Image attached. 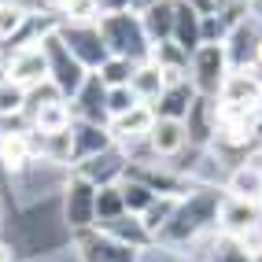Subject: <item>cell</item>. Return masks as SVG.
<instances>
[{
  "label": "cell",
  "mask_w": 262,
  "mask_h": 262,
  "mask_svg": "<svg viewBox=\"0 0 262 262\" xmlns=\"http://www.w3.org/2000/svg\"><path fill=\"white\" fill-rule=\"evenodd\" d=\"M222 196H225V192H218V188H211V185H196L188 196H181L178 211H173V218L159 229L155 244L181 251V248H188V244H196L200 236H207V233L218 225Z\"/></svg>",
  "instance_id": "cell-1"
},
{
  "label": "cell",
  "mask_w": 262,
  "mask_h": 262,
  "mask_svg": "<svg viewBox=\"0 0 262 262\" xmlns=\"http://www.w3.org/2000/svg\"><path fill=\"white\" fill-rule=\"evenodd\" d=\"M100 33H103V45H107L111 56L122 59H133V63H144L151 56V41L144 33V23L137 11H107L100 15Z\"/></svg>",
  "instance_id": "cell-2"
},
{
  "label": "cell",
  "mask_w": 262,
  "mask_h": 262,
  "mask_svg": "<svg viewBox=\"0 0 262 262\" xmlns=\"http://www.w3.org/2000/svg\"><path fill=\"white\" fill-rule=\"evenodd\" d=\"M41 48H45V56H48V81L56 85L67 100H71L81 85H85V78H89V67H85L74 52H71V45L63 41L59 30H52L48 37L41 41Z\"/></svg>",
  "instance_id": "cell-3"
},
{
  "label": "cell",
  "mask_w": 262,
  "mask_h": 262,
  "mask_svg": "<svg viewBox=\"0 0 262 262\" xmlns=\"http://www.w3.org/2000/svg\"><path fill=\"white\" fill-rule=\"evenodd\" d=\"M188 71H192V74H188L192 85H196L203 96H218L225 74L233 71L225 45H200L196 52H192V59H188Z\"/></svg>",
  "instance_id": "cell-4"
},
{
  "label": "cell",
  "mask_w": 262,
  "mask_h": 262,
  "mask_svg": "<svg viewBox=\"0 0 262 262\" xmlns=\"http://www.w3.org/2000/svg\"><path fill=\"white\" fill-rule=\"evenodd\" d=\"M63 218L71 225V233L96 225V185L85 181L81 173H71V181L63 185Z\"/></svg>",
  "instance_id": "cell-5"
},
{
  "label": "cell",
  "mask_w": 262,
  "mask_h": 262,
  "mask_svg": "<svg viewBox=\"0 0 262 262\" xmlns=\"http://www.w3.org/2000/svg\"><path fill=\"white\" fill-rule=\"evenodd\" d=\"M59 33L89 71H100L111 59L107 45H103V33H100V23H59Z\"/></svg>",
  "instance_id": "cell-6"
},
{
  "label": "cell",
  "mask_w": 262,
  "mask_h": 262,
  "mask_svg": "<svg viewBox=\"0 0 262 262\" xmlns=\"http://www.w3.org/2000/svg\"><path fill=\"white\" fill-rule=\"evenodd\" d=\"M126 170H129V155L122 144H111V148H103L96 155H89V159H81L74 173H81L85 181H93L96 188L100 185H115L126 178Z\"/></svg>",
  "instance_id": "cell-7"
},
{
  "label": "cell",
  "mask_w": 262,
  "mask_h": 262,
  "mask_svg": "<svg viewBox=\"0 0 262 262\" xmlns=\"http://www.w3.org/2000/svg\"><path fill=\"white\" fill-rule=\"evenodd\" d=\"M78 258L81 262H137L141 258V251L137 248H129V244H122V240H115V236H107V233H93V229H81L78 233Z\"/></svg>",
  "instance_id": "cell-8"
},
{
  "label": "cell",
  "mask_w": 262,
  "mask_h": 262,
  "mask_svg": "<svg viewBox=\"0 0 262 262\" xmlns=\"http://www.w3.org/2000/svg\"><path fill=\"white\" fill-rule=\"evenodd\" d=\"M4 71H8L11 81H19V85H26V89H33V85L48 81V56H45V48H41V45L15 48V52H8Z\"/></svg>",
  "instance_id": "cell-9"
},
{
  "label": "cell",
  "mask_w": 262,
  "mask_h": 262,
  "mask_svg": "<svg viewBox=\"0 0 262 262\" xmlns=\"http://www.w3.org/2000/svg\"><path fill=\"white\" fill-rule=\"evenodd\" d=\"M262 41V19L258 15H251V19H240L233 30H229V37H225V52H229V67L233 71H244L248 63H255V48Z\"/></svg>",
  "instance_id": "cell-10"
},
{
  "label": "cell",
  "mask_w": 262,
  "mask_h": 262,
  "mask_svg": "<svg viewBox=\"0 0 262 262\" xmlns=\"http://www.w3.org/2000/svg\"><path fill=\"white\" fill-rule=\"evenodd\" d=\"M74 118L81 122H96V126H107L111 115H107V85H103L100 74L89 71V78H85V85L74 93Z\"/></svg>",
  "instance_id": "cell-11"
},
{
  "label": "cell",
  "mask_w": 262,
  "mask_h": 262,
  "mask_svg": "<svg viewBox=\"0 0 262 262\" xmlns=\"http://www.w3.org/2000/svg\"><path fill=\"white\" fill-rule=\"evenodd\" d=\"M151 122H155L151 103H137L133 111H126V115H115V118L107 122V129H111V137H115V144H122V148H133V144L148 141Z\"/></svg>",
  "instance_id": "cell-12"
},
{
  "label": "cell",
  "mask_w": 262,
  "mask_h": 262,
  "mask_svg": "<svg viewBox=\"0 0 262 262\" xmlns=\"http://www.w3.org/2000/svg\"><path fill=\"white\" fill-rule=\"evenodd\" d=\"M188 129L181 118H155L151 122V133H148V151L155 159H173L188 148Z\"/></svg>",
  "instance_id": "cell-13"
},
{
  "label": "cell",
  "mask_w": 262,
  "mask_h": 262,
  "mask_svg": "<svg viewBox=\"0 0 262 262\" xmlns=\"http://www.w3.org/2000/svg\"><path fill=\"white\" fill-rule=\"evenodd\" d=\"M258 222H262V203H248V200H236V196H222V207H218V229L222 233L244 236V233H251Z\"/></svg>",
  "instance_id": "cell-14"
},
{
  "label": "cell",
  "mask_w": 262,
  "mask_h": 262,
  "mask_svg": "<svg viewBox=\"0 0 262 262\" xmlns=\"http://www.w3.org/2000/svg\"><path fill=\"white\" fill-rule=\"evenodd\" d=\"M37 155H33V137L30 126L26 129H0V166H4L8 178L23 173Z\"/></svg>",
  "instance_id": "cell-15"
},
{
  "label": "cell",
  "mask_w": 262,
  "mask_h": 262,
  "mask_svg": "<svg viewBox=\"0 0 262 262\" xmlns=\"http://www.w3.org/2000/svg\"><path fill=\"white\" fill-rule=\"evenodd\" d=\"M185 129H188V141L196 144V148H203L207 141L214 137V129H218V96H196V103L188 107V115H185Z\"/></svg>",
  "instance_id": "cell-16"
},
{
  "label": "cell",
  "mask_w": 262,
  "mask_h": 262,
  "mask_svg": "<svg viewBox=\"0 0 262 262\" xmlns=\"http://www.w3.org/2000/svg\"><path fill=\"white\" fill-rule=\"evenodd\" d=\"M225 196L262 203V163L258 159H244L240 166H233L229 178H225Z\"/></svg>",
  "instance_id": "cell-17"
},
{
  "label": "cell",
  "mask_w": 262,
  "mask_h": 262,
  "mask_svg": "<svg viewBox=\"0 0 262 262\" xmlns=\"http://www.w3.org/2000/svg\"><path fill=\"white\" fill-rule=\"evenodd\" d=\"M196 96H200V89L192 85V78L173 81L159 93V100L151 103V111H155V118H181L185 122V115H188L192 103H196Z\"/></svg>",
  "instance_id": "cell-18"
},
{
  "label": "cell",
  "mask_w": 262,
  "mask_h": 262,
  "mask_svg": "<svg viewBox=\"0 0 262 262\" xmlns=\"http://www.w3.org/2000/svg\"><path fill=\"white\" fill-rule=\"evenodd\" d=\"M71 133H74V163H81V159H89V155H96V151H103V148L115 144L111 129L107 126H96V122L74 118L71 122Z\"/></svg>",
  "instance_id": "cell-19"
},
{
  "label": "cell",
  "mask_w": 262,
  "mask_h": 262,
  "mask_svg": "<svg viewBox=\"0 0 262 262\" xmlns=\"http://www.w3.org/2000/svg\"><path fill=\"white\" fill-rule=\"evenodd\" d=\"M107 236H115V240H122V244H129V248H148V244H155V236L148 233V225H144V218L141 214H118V218H111V222H103L100 225Z\"/></svg>",
  "instance_id": "cell-20"
},
{
  "label": "cell",
  "mask_w": 262,
  "mask_h": 262,
  "mask_svg": "<svg viewBox=\"0 0 262 262\" xmlns=\"http://www.w3.org/2000/svg\"><path fill=\"white\" fill-rule=\"evenodd\" d=\"M173 45H181L188 56L196 52L203 41H200V8L188 4V0H178V11H173Z\"/></svg>",
  "instance_id": "cell-21"
},
{
  "label": "cell",
  "mask_w": 262,
  "mask_h": 262,
  "mask_svg": "<svg viewBox=\"0 0 262 262\" xmlns=\"http://www.w3.org/2000/svg\"><path fill=\"white\" fill-rule=\"evenodd\" d=\"M173 11H178V0H155L151 8L141 11V23H144V33L151 45L173 37Z\"/></svg>",
  "instance_id": "cell-22"
},
{
  "label": "cell",
  "mask_w": 262,
  "mask_h": 262,
  "mask_svg": "<svg viewBox=\"0 0 262 262\" xmlns=\"http://www.w3.org/2000/svg\"><path fill=\"white\" fill-rule=\"evenodd\" d=\"M26 118H30L33 129L56 133V129H67L74 122V111H71V103H67V100H48V103H41V107L26 111Z\"/></svg>",
  "instance_id": "cell-23"
},
{
  "label": "cell",
  "mask_w": 262,
  "mask_h": 262,
  "mask_svg": "<svg viewBox=\"0 0 262 262\" xmlns=\"http://www.w3.org/2000/svg\"><path fill=\"white\" fill-rule=\"evenodd\" d=\"M129 85H133V93L141 96V103H155V100H159V93L166 89V78H163V71H159L151 59H144V63H137Z\"/></svg>",
  "instance_id": "cell-24"
},
{
  "label": "cell",
  "mask_w": 262,
  "mask_h": 262,
  "mask_svg": "<svg viewBox=\"0 0 262 262\" xmlns=\"http://www.w3.org/2000/svg\"><path fill=\"white\" fill-rule=\"evenodd\" d=\"M118 188H122V200H126V211L129 214H144L151 207V200L159 196L151 185H144L141 178H133V173H126V178L118 181Z\"/></svg>",
  "instance_id": "cell-25"
},
{
  "label": "cell",
  "mask_w": 262,
  "mask_h": 262,
  "mask_svg": "<svg viewBox=\"0 0 262 262\" xmlns=\"http://www.w3.org/2000/svg\"><path fill=\"white\" fill-rule=\"evenodd\" d=\"M30 15H33V11L23 4V0H0V45L19 33V30L26 26Z\"/></svg>",
  "instance_id": "cell-26"
},
{
  "label": "cell",
  "mask_w": 262,
  "mask_h": 262,
  "mask_svg": "<svg viewBox=\"0 0 262 262\" xmlns=\"http://www.w3.org/2000/svg\"><path fill=\"white\" fill-rule=\"evenodd\" d=\"M118 214H126V200H122L118 181H115V185H100V188H96V225L111 222V218H118Z\"/></svg>",
  "instance_id": "cell-27"
},
{
  "label": "cell",
  "mask_w": 262,
  "mask_h": 262,
  "mask_svg": "<svg viewBox=\"0 0 262 262\" xmlns=\"http://www.w3.org/2000/svg\"><path fill=\"white\" fill-rule=\"evenodd\" d=\"M26 96L30 89L11 78H0V118H11V115H26Z\"/></svg>",
  "instance_id": "cell-28"
},
{
  "label": "cell",
  "mask_w": 262,
  "mask_h": 262,
  "mask_svg": "<svg viewBox=\"0 0 262 262\" xmlns=\"http://www.w3.org/2000/svg\"><path fill=\"white\" fill-rule=\"evenodd\" d=\"M178 203H181L178 196H155V200H151V207H148V211L141 214L151 236H159V229H163V225L173 218V211H178Z\"/></svg>",
  "instance_id": "cell-29"
},
{
  "label": "cell",
  "mask_w": 262,
  "mask_h": 262,
  "mask_svg": "<svg viewBox=\"0 0 262 262\" xmlns=\"http://www.w3.org/2000/svg\"><path fill=\"white\" fill-rule=\"evenodd\" d=\"M133 71H137V63L133 59H122V56H111L107 63H103L100 67V78H103V85H107V89H111V85H129V78H133Z\"/></svg>",
  "instance_id": "cell-30"
},
{
  "label": "cell",
  "mask_w": 262,
  "mask_h": 262,
  "mask_svg": "<svg viewBox=\"0 0 262 262\" xmlns=\"http://www.w3.org/2000/svg\"><path fill=\"white\" fill-rule=\"evenodd\" d=\"M137 103H141V96L133 93V85H111V89H107V115H111V118L133 111Z\"/></svg>",
  "instance_id": "cell-31"
},
{
  "label": "cell",
  "mask_w": 262,
  "mask_h": 262,
  "mask_svg": "<svg viewBox=\"0 0 262 262\" xmlns=\"http://www.w3.org/2000/svg\"><path fill=\"white\" fill-rule=\"evenodd\" d=\"M0 262H15V255H11V248H8L4 240H0Z\"/></svg>",
  "instance_id": "cell-32"
},
{
  "label": "cell",
  "mask_w": 262,
  "mask_h": 262,
  "mask_svg": "<svg viewBox=\"0 0 262 262\" xmlns=\"http://www.w3.org/2000/svg\"><path fill=\"white\" fill-rule=\"evenodd\" d=\"M255 67L262 71V41H258V48H255Z\"/></svg>",
  "instance_id": "cell-33"
},
{
  "label": "cell",
  "mask_w": 262,
  "mask_h": 262,
  "mask_svg": "<svg viewBox=\"0 0 262 262\" xmlns=\"http://www.w3.org/2000/svg\"><path fill=\"white\" fill-rule=\"evenodd\" d=\"M258 141H262V118H258Z\"/></svg>",
  "instance_id": "cell-34"
},
{
  "label": "cell",
  "mask_w": 262,
  "mask_h": 262,
  "mask_svg": "<svg viewBox=\"0 0 262 262\" xmlns=\"http://www.w3.org/2000/svg\"><path fill=\"white\" fill-rule=\"evenodd\" d=\"M0 78H8V71H4V67H0Z\"/></svg>",
  "instance_id": "cell-35"
}]
</instances>
